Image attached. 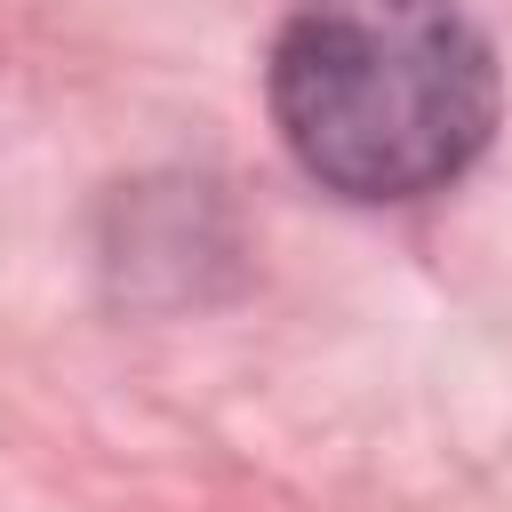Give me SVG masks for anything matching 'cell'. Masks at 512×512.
Returning <instances> with one entry per match:
<instances>
[{"label":"cell","instance_id":"cell-1","mask_svg":"<svg viewBox=\"0 0 512 512\" xmlns=\"http://www.w3.org/2000/svg\"><path fill=\"white\" fill-rule=\"evenodd\" d=\"M272 120L344 200H416L496 128V56L456 0H304L272 40Z\"/></svg>","mask_w":512,"mask_h":512}]
</instances>
